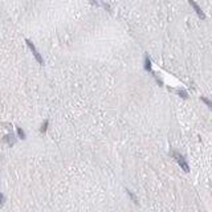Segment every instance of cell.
Listing matches in <instances>:
<instances>
[{
    "mask_svg": "<svg viewBox=\"0 0 212 212\" xmlns=\"http://www.w3.org/2000/svg\"><path fill=\"white\" fill-rule=\"evenodd\" d=\"M25 42H26V45H28V48L31 49V52L33 53V56H35V58L39 61V64H41V65L44 64V60H42V57H41V55H40V53H39V51H37V49H36V46L33 45V42L31 41V40H28V39L25 40Z\"/></svg>",
    "mask_w": 212,
    "mask_h": 212,
    "instance_id": "cell-1",
    "label": "cell"
},
{
    "mask_svg": "<svg viewBox=\"0 0 212 212\" xmlns=\"http://www.w3.org/2000/svg\"><path fill=\"white\" fill-rule=\"evenodd\" d=\"M172 154H174V158H175V159H176V161H178L179 166H180V167L183 168V170H184L186 172H188V171H190V168H188V164H187V162L184 161V158L182 157V155L179 154V152L174 151V152H172Z\"/></svg>",
    "mask_w": 212,
    "mask_h": 212,
    "instance_id": "cell-2",
    "label": "cell"
},
{
    "mask_svg": "<svg viewBox=\"0 0 212 212\" xmlns=\"http://www.w3.org/2000/svg\"><path fill=\"white\" fill-rule=\"evenodd\" d=\"M188 3H190V4L192 5V8L195 9V12L198 13V16H199V17H200V19H205V15H204V12L201 11V8H200V7H199V5L196 4V3L194 2V0H188Z\"/></svg>",
    "mask_w": 212,
    "mask_h": 212,
    "instance_id": "cell-3",
    "label": "cell"
},
{
    "mask_svg": "<svg viewBox=\"0 0 212 212\" xmlns=\"http://www.w3.org/2000/svg\"><path fill=\"white\" fill-rule=\"evenodd\" d=\"M3 142H5V143H8L9 146H13L16 142L15 137H13V134H7L4 138H3Z\"/></svg>",
    "mask_w": 212,
    "mask_h": 212,
    "instance_id": "cell-4",
    "label": "cell"
},
{
    "mask_svg": "<svg viewBox=\"0 0 212 212\" xmlns=\"http://www.w3.org/2000/svg\"><path fill=\"white\" fill-rule=\"evenodd\" d=\"M145 69L147 72H151V60L148 58V56L145 57Z\"/></svg>",
    "mask_w": 212,
    "mask_h": 212,
    "instance_id": "cell-5",
    "label": "cell"
},
{
    "mask_svg": "<svg viewBox=\"0 0 212 212\" xmlns=\"http://www.w3.org/2000/svg\"><path fill=\"white\" fill-rule=\"evenodd\" d=\"M48 125H49V121H44L41 125V127H40V132L41 134H45L46 130H48Z\"/></svg>",
    "mask_w": 212,
    "mask_h": 212,
    "instance_id": "cell-6",
    "label": "cell"
},
{
    "mask_svg": "<svg viewBox=\"0 0 212 212\" xmlns=\"http://www.w3.org/2000/svg\"><path fill=\"white\" fill-rule=\"evenodd\" d=\"M16 131H17V135L20 139H25V132L21 127H16Z\"/></svg>",
    "mask_w": 212,
    "mask_h": 212,
    "instance_id": "cell-7",
    "label": "cell"
},
{
    "mask_svg": "<svg viewBox=\"0 0 212 212\" xmlns=\"http://www.w3.org/2000/svg\"><path fill=\"white\" fill-rule=\"evenodd\" d=\"M201 101H203L204 104L207 105V106H208V108H210V109H212V102H211V101H210V99H208V98H205V97H201Z\"/></svg>",
    "mask_w": 212,
    "mask_h": 212,
    "instance_id": "cell-8",
    "label": "cell"
},
{
    "mask_svg": "<svg viewBox=\"0 0 212 212\" xmlns=\"http://www.w3.org/2000/svg\"><path fill=\"white\" fill-rule=\"evenodd\" d=\"M178 94L180 95V97H183V98H188V94H187V93H186L184 90H179Z\"/></svg>",
    "mask_w": 212,
    "mask_h": 212,
    "instance_id": "cell-9",
    "label": "cell"
},
{
    "mask_svg": "<svg viewBox=\"0 0 212 212\" xmlns=\"http://www.w3.org/2000/svg\"><path fill=\"white\" fill-rule=\"evenodd\" d=\"M3 204H4V195L0 194V207H2Z\"/></svg>",
    "mask_w": 212,
    "mask_h": 212,
    "instance_id": "cell-10",
    "label": "cell"
}]
</instances>
